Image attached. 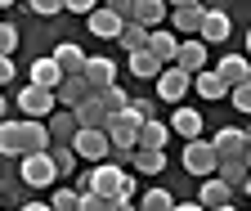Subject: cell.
I'll return each instance as SVG.
<instances>
[{
	"mask_svg": "<svg viewBox=\"0 0 251 211\" xmlns=\"http://www.w3.org/2000/svg\"><path fill=\"white\" fill-rule=\"evenodd\" d=\"M108 144L117 148V153L126 158V162H130L135 158V148H139V122H135V117L130 112H117V117H108Z\"/></svg>",
	"mask_w": 251,
	"mask_h": 211,
	"instance_id": "obj_1",
	"label": "cell"
},
{
	"mask_svg": "<svg viewBox=\"0 0 251 211\" xmlns=\"http://www.w3.org/2000/svg\"><path fill=\"white\" fill-rule=\"evenodd\" d=\"M121 175H126V166H117V162H94V171L81 180V193L117 198V189H121Z\"/></svg>",
	"mask_w": 251,
	"mask_h": 211,
	"instance_id": "obj_2",
	"label": "cell"
},
{
	"mask_svg": "<svg viewBox=\"0 0 251 211\" xmlns=\"http://www.w3.org/2000/svg\"><path fill=\"white\" fill-rule=\"evenodd\" d=\"M54 90H41V85H23L18 90V112H23V122H50V112H54Z\"/></svg>",
	"mask_w": 251,
	"mask_h": 211,
	"instance_id": "obj_3",
	"label": "cell"
},
{
	"mask_svg": "<svg viewBox=\"0 0 251 211\" xmlns=\"http://www.w3.org/2000/svg\"><path fill=\"white\" fill-rule=\"evenodd\" d=\"M215 166H220V158H215L211 139H188V144H184V171L193 175V180L215 175Z\"/></svg>",
	"mask_w": 251,
	"mask_h": 211,
	"instance_id": "obj_4",
	"label": "cell"
},
{
	"mask_svg": "<svg viewBox=\"0 0 251 211\" xmlns=\"http://www.w3.org/2000/svg\"><path fill=\"white\" fill-rule=\"evenodd\" d=\"M18 175H23V185H31V189H45V185H54V158L50 153H27L23 158V166H18Z\"/></svg>",
	"mask_w": 251,
	"mask_h": 211,
	"instance_id": "obj_5",
	"label": "cell"
},
{
	"mask_svg": "<svg viewBox=\"0 0 251 211\" xmlns=\"http://www.w3.org/2000/svg\"><path fill=\"white\" fill-rule=\"evenodd\" d=\"M188 90H193V77H188L184 68H162V77H157V95H162V104H179Z\"/></svg>",
	"mask_w": 251,
	"mask_h": 211,
	"instance_id": "obj_6",
	"label": "cell"
},
{
	"mask_svg": "<svg viewBox=\"0 0 251 211\" xmlns=\"http://www.w3.org/2000/svg\"><path fill=\"white\" fill-rule=\"evenodd\" d=\"M72 112H76V126H81V131H103V126H108V108H103V99H99V90H90Z\"/></svg>",
	"mask_w": 251,
	"mask_h": 211,
	"instance_id": "obj_7",
	"label": "cell"
},
{
	"mask_svg": "<svg viewBox=\"0 0 251 211\" xmlns=\"http://www.w3.org/2000/svg\"><path fill=\"white\" fill-rule=\"evenodd\" d=\"M72 148H76V158H85V162H103V158L112 153V144H108V131H76Z\"/></svg>",
	"mask_w": 251,
	"mask_h": 211,
	"instance_id": "obj_8",
	"label": "cell"
},
{
	"mask_svg": "<svg viewBox=\"0 0 251 211\" xmlns=\"http://www.w3.org/2000/svg\"><path fill=\"white\" fill-rule=\"evenodd\" d=\"M81 77H85L90 90H108V85H117V63H112V58H103V54H94V58H85Z\"/></svg>",
	"mask_w": 251,
	"mask_h": 211,
	"instance_id": "obj_9",
	"label": "cell"
},
{
	"mask_svg": "<svg viewBox=\"0 0 251 211\" xmlns=\"http://www.w3.org/2000/svg\"><path fill=\"white\" fill-rule=\"evenodd\" d=\"M148 54H152L162 68H171V63H175V54H179V36L171 32V27H157V32L148 36Z\"/></svg>",
	"mask_w": 251,
	"mask_h": 211,
	"instance_id": "obj_10",
	"label": "cell"
},
{
	"mask_svg": "<svg viewBox=\"0 0 251 211\" xmlns=\"http://www.w3.org/2000/svg\"><path fill=\"white\" fill-rule=\"evenodd\" d=\"M229 32H233L229 14H225V9H206V18H202V32H198V41H202V45H220V41H229Z\"/></svg>",
	"mask_w": 251,
	"mask_h": 211,
	"instance_id": "obj_11",
	"label": "cell"
},
{
	"mask_svg": "<svg viewBox=\"0 0 251 211\" xmlns=\"http://www.w3.org/2000/svg\"><path fill=\"white\" fill-rule=\"evenodd\" d=\"M18 144H23V158L27 153H50V126L45 122H18Z\"/></svg>",
	"mask_w": 251,
	"mask_h": 211,
	"instance_id": "obj_12",
	"label": "cell"
},
{
	"mask_svg": "<svg viewBox=\"0 0 251 211\" xmlns=\"http://www.w3.org/2000/svg\"><path fill=\"white\" fill-rule=\"evenodd\" d=\"M175 68H184L188 77H198V72L206 68V45H202L198 36H188V41H179V54H175Z\"/></svg>",
	"mask_w": 251,
	"mask_h": 211,
	"instance_id": "obj_13",
	"label": "cell"
},
{
	"mask_svg": "<svg viewBox=\"0 0 251 211\" xmlns=\"http://www.w3.org/2000/svg\"><path fill=\"white\" fill-rule=\"evenodd\" d=\"M45 126H50V139H54V144H72V139H76V131H81L72 108H54Z\"/></svg>",
	"mask_w": 251,
	"mask_h": 211,
	"instance_id": "obj_14",
	"label": "cell"
},
{
	"mask_svg": "<svg viewBox=\"0 0 251 211\" xmlns=\"http://www.w3.org/2000/svg\"><path fill=\"white\" fill-rule=\"evenodd\" d=\"M171 135H179V139H198V135H202V112L188 108V104H179L175 117H171Z\"/></svg>",
	"mask_w": 251,
	"mask_h": 211,
	"instance_id": "obj_15",
	"label": "cell"
},
{
	"mask_svg": "<svg viewBox=\"0 0 251 211\" xmlns=\"http://www.w3.org/2000/svg\"><path fill=\"white\" fill-rule=\"evenodd\" d=\"M27 85H41V90H58L63 85V68L54 63V54H45V58L31 63V81Z\"/></svg>",
	"mask_w": 251,
	"mask_h": 211,
	"instance_id": "obj_16",
	"label": "cell"
},
{
	"mask_svg": "<svg viewBox=\"0 0 251 211\" xmlns=\"http://www.w3.org/2000/svg\"><path fill=\"white\" fill-rule=\"evenodd\" d=\"M171 18V9H166V0H135V23L139 27H148V32H157Z\"/></svg>",
	"mask_w": 251,
	"mask_h": 211,
	"instance_id": "obj_17",
	"label": "cell"
},
{
	"mask_svg": "<svg viewBox=\"0 0 251 211\" xmlns=\"http://www.w3.org/2000/svg\"><path fill=\"white\" fill-rule=\"evenodd\" d=\"M211 148H215V158H242V148H247V131L225 126V131L211 139Z\"/></svg>",
	"mask_w": 251,
	"mask_h": 211,
	"instance_id": "obj_18",
	"label": "cell"
},
{
	"mask_svg": "<svg viewBox=\"0 0 251 211\" xmlns=\"http://www.w3.org/2000/svg\"><path fill=\"white\" fill-rule=\"evenodd\" d=\"M198 202H202L206 211H215V207H225V202H233V189L225 185V180H215V175H206V180H202V189H198Z\"/></svg>",
	"mask_w": 251,
	"mask_h": 211,
	"instance_id": "obj_19",
	"label": "cell"
},
{
	"mask_svg": "<svg viewBox=\"0 0 251 211\" xmlns=\"http://www.w3.org/2000/svg\"><path fill=\"white\" fill-rule=\"evenodd\" d=\"M85 95H90V85H85V77L76 72V77H63V85L54 90V104H58V108H76Z\"/></svg>",
	"mask_w": 251,
	"mask_h": 211,
	"instance_id": "obj_20",
	"label": "cell"
},
{
	"mask_svg": "<svg viewBox=\"0 0 251 211\" xmlns=\"http://www.w3.org/2000/svg\"><path fill=\"white\" fill-rule=\"evenodd\" d=\"M202 18H206V9H202V5H188V9H171V32L198 36V32H202Z\"/></svg>",
	"mask_w": 251,
	"mask_h": 211,
	"instance_id": "obj_21",
	"label": "cell"
},
{
	"mask_svg": "<svg viewBox=\"0 0 251 211\" xmlns=\"http://www.w3.org/2000/svg\"><path fill=\"white\" fill-rule=\"evenodd\" d=\"M193 90H198V95H202V99H211V104L229 95V85H225V77H220L215 68H202V72L193 77Z\"/></svg>",
	"mask_w": 251,
	"mask_h": 211,
	"instance_id": "obj_22",
	"label": "cell"
},
{
	"mask_svg": "<svg viewBox=\"0 0 251 211\" xmlns=\"http://www.w3.org/2000/svg\"><path fill=\"white\" fill-rule=\"evenodd\" d=\"M220 77H225V85L233 90V85H247L251 81V63H247V58L242 54H229V58H220V68H215Z\"/></svg>",
	"mask_w": 251,
	"mask_h": 211,
	"instance_id": "obj_23",
	"label": "cell"
},
{
	"mask_svg": "<svg viewBox=\"0 0 251 211\" xmlns=\"http://www.w3.org/2000/svg\"><path fill=\"white\" fill-rule=\"evenodd\" d=\"M121 27H126V23H121L108 5L90 14V32H94V36H103V41H117V36H121Z\"/></svg>",
	"mask_w": 251,
	"mask_h": 211,
	"instance_id": "obj_24",
	"label": "cell"
},
{
	"mask_svg": "<svg viewBox=\"0 0 251 211\" xmlns=\"http://www.w3.org/2000/svg\"><path fill=\"white\" fill-rule=\"evenodd\" d=\"M247 175H251V166H247L242 158H220V166H215V180H225L229 189H242Z\"/></svg>",
	"mask_w": 251,
	"mask_h": 211,
	"instance_id": "obj_25",
	"label": "cell"
},
{
	"mask_svg": "<svg viewBox=\"0 0 251 211\" xmlns=\"http://www.w3.org/2000/svg\"><path fill=\"white\" fill-rule=\"evenodd\" d=\"M54 63L63 68V77H76V72L85 68V50H81V45H72V41H63V45L54 50Z\"/></svg>",
	"mask_w": 251,
	"mask_h": 211,
	"instance_id": "obj_26",
	"label": "cell"
},
{
	"mask_svg": "<svg viewBox=\"0 0 251 211\" xmlns=\"http://www.w3.org/2000/svg\"><path fill=\"white\" fill-rule=\"evenodd\" d=\"M126 68H130V77H139V81H157V77H162V63H157L148 50L126 54Z\"/></svg>",
	"mask_w": 251,
	"mask_h": 211,
	"instance_id": "obj_27",
	"label": "cell"
},
{
	"mask_svg": "<svg viewBox=\"0 0 251 211\" xmlns=\"http://www.w3.org/2000/svg\"><path fill=\"white\" fill-rule=\"evenodd\" d=\"M130 166H135L139 175H162V171H166V153H162V148H135Z\"/></svg>",
	"mask_w": 251,
	"mask_h": 211,
	"instance_id": "obj_28",
	"label": "cell"
},
{
	"mask_svg": "<svg viewBox=\"0 0 251 211\" xmlns=\"http://www.w3.org/2000/svg\"><path fill=\"white\" fill-rule=\"evenodd\" d=\"M166 139H171V126L157 122V117L139 126V148H162V153H166Z\"/></svg>",
	"mask_w": 251,
	"mask_h": 211,
	"instance_id": "obj_29",
	"label": "cell"
},
{
	"mask_svg": "<svg viewBox=\"0 0 251 211\" xmlns=\"http://www.w3.org/2000/svg\"><path fill=\"white\" fill-rule=\"evenodd\" d=\"M148 36H152V32H148V27H139V23L130 18V23H126V27H121V36H117V41L126 45V54H139V50H148Z\"/></svg>",
	"mask_w": 251,
	"mask_h": 211,
	"instance_id": "obj_30",
	"label": "cell"
},
{
	"mask_svg": "<svg viewBox=\"0 0 251 211\" xmlns=\"http://www.w3.org/2000/svg\"><path fill=\"white\" fill-rule=\"evenodd\" d=\"M0 158H23V144H18V122H0Z\"/></svg>",
	"mask_w": 251,
	"mask_h": 211,
	"instance_id": "obj_31",
	"label": "cell"
},
{
	"mask_svg": "<svg viewBox=\"0 0 251 211\" xmlns=\"http://www.w3.org/2000/svg\"><path fill=\"white\" fill-rule=\"evenodd\" d=\"M139 211H175V198H171L166 189H148V193L139 198Z\"/></svg>",
	"mask_w": 251,
	"mask_h": 211,
	"instance_id": "obj_32",
	"label": "cell"
},
{
	"mask_svg": "<svg viewBox=\"0 0 251 211\" xmlns=\"http://www.w3.org/2000/svg\"><path fill=\"white\" fill-rule=\"evenodd\" d=\"M50 158H54V171H58V175H72V166H76V148H72V144H54Z\"/></svg>",
	"mask_w": 251,
	"mask_h": 211,
	"instance_id": "obj_33",
	"label": "cell"
},
{
	"mask_svg": "<svg viewBox=\"0 0 251 211\" xmlns=\"http://www.w3.org/2000/svg\"><path fill=\"white\" fill-rule=\"evenodd\" d=\"M99 99H103V108H108V117H117V112H126V104H130V95H126L121 85H108V90H99Z\"/></svg>",
	"mask_w": 251,
	"mask_h": 211,
	"instance_id": "obj_34",
	"label": "cell"
},
{
	"mask_svg": "<svg viewBox=\"0 0 251 211\" xmlns=\"http://www.w3.org/2000/svg\"><path fill=\"white\" fill-rule=\"evenodd\" d=\"M50 207H54V211H76V207H81V189H58Z\"/></svg>",
	"mask_w": 251,
	"mask_h": 211,
	"instance_id": "obj_35",
	"label": "cell"
},
{
	"mask_svg": "<svg viewBox=\"0 0 251 211\" xmlns=\"http://www.w3.org/2000/svg\"><path fill=\"white\" fill-rule=\"evenodd\" d=\"M126 112H130V117H135L139 126H144V122H152V117H157V112H152V99H130V104H126Z\"/></svg>",
	"mask_w": 251,
	"mask_h": 211,
	"instance_id": "obj_36",
	"label": "cell"
},
{
	"mask_svg": "<svg viewBox=\"0 0 251 211\" xmlns=\"http://www.w3.org/2000/svg\"><path fill=\"white\" fill-rule=\"evenodd\" d=\"M18 50V23H0V54Z\"/></svg>",
	"mask_w": 251,
	"mask_h": 211,
	"instance_id": "obj_37",
	"label": "cell"
},
{
	"mask_svg": "<svg viewBox=\"0 0 251 211\" xmlns=\"http://www.w3.org/2000/svg\"><path fill=\"white\" fill-rule=\"evenodd\" d=\"M117 198H99V193H81V207L76 211H112Z\"/></svg>",
	"mask_w": 251,
	"mask_h": 211,
	"instance_id": "obj_38",
	"label": "cell"
},
{
	"mask_svg": "<svg viewBox=\"0 0 251 211\" xmlns=\"http://www.w3.org/2000/svg\"><path fill=\"white\" fill-rule=\"evenodd\" d=\"M27 9L41 14V18H50V14H63V0H27Z\"/></svg>",
	"mask_w": 251,
	"mask_h": 211,
	"instance_id": "obj_39",
	"label": "cell"
},
{
	"mask_svg": "<svg viewBox=\"0 0 251 211\" xmlns=\"http://www.w3.org/2000/svg\"><path fill=\"white\" fill-rule=\"evenodd\" d=\"M229 95H233V108H238V112H251V81H247V85H233Z\"/></svg>",
	"mask_w": 251,
	"mask_h": 211,
	"instance_id": "obj_40",
	"label": "cell"
},
{
	"mask_svg": "<svg viewBox=\"0 0 251 211\" xmlns=\"http://www.w3.org/2000/svg\"><path fill=\"white\" fill-rule=\"evenodd\" d=\"M103 5H108L121 23H130V18H135V0H103Z\"/></svg>",
	"mask_w": 251,
	"mask_h": 211,
	"instance_id": "obj_41",
	"label": "cell"
},
{
	"mask_svg": "<svg viewBox=\"0 0 251 211\" xmlns=\"http://www.w3.org/2000/svg\"><path fill=\"white\" fill-rule=\"evenodd\" d=\"M63 9H72V14H94V9H99V0H63Z\"/></svg>",
	"mask_w": 251,
	"mask_h": 211,
	"instance_id": "obj_42",
	"label": "cell"
},
{
	"mask_svg": "<svg viewBox=\"0 0 251 211\" xmlns=\"http://www.w3.org/2000/svg\"><path fill=\"white\" fill-rule=\"evenodd\" d=\"M14 81V54H0V85Z\"/></svg>",
	"mask_w": 251,
	"mask_h": 211,
	"instance_id": "obj_43",
	"label": "cell"
},
{
	"mask_svg": "<svg viewBox=\"0 0 251 211\" xmlns=\"http://www.w3.org/2000/svg\"><path fill=\"white\" fill-rule=\"evenodd\" d=\"M117 198H135V175H121V189H117Z\"/></svg>",
	"mask_w": 251,
	"mask_h": 211,
	"instance_id": "obj_44",
	"label": "cell"
},
{
	"mask_svg": "<svg viewBox=\"0 0 251 211\" xmlns=\"http://www.w3.org/2000/svg\"><path fill=\"white\" fill-rule=\"evenodd\" d=\"M112 211H139V207H135L130 198H117V202H112Z\"/></svg>",
	"mask_w": 251,
	"mask_h": 211,
	"instance_id": "obj_45",
	"label": "cell"
},
{
	"mask_svg": "<svg viewBox=\"0 0 251 211\" xmlns=\"http://www.w3.org/2000/svg\"><path fill=\"white\" fill-rule=\"evenodd\" d=\"M188 5H202V0H166V9H188Z\"/></svg>",
	"mask_w": 251,
	"mask_h": 211,
	"instance_id": "obj_46",
	"label": "cell"
},
{
	"mask_svg": "<svg viewBox=\"0 0 251 211\" xmlns=\"http://www.w3.org/2000/svg\"><path fill=\"white\" fill-rule=\"evenodd\" d=\"M175 211H206L202 202H175Z\"/></svg>",
	"mask_w": 251,
	"mask_h": 211,
	"instance_id": "obj_47",
	"label": "cell"
},
{
	"mask_svg": "<svg viewBox=\"0 0 251 211\" xmlns=\"http://www.w3.org/2000/svg\"><path fill=\"white\" fill-rule=\"evenodd\" d=\"M23 211H54V207H50V202H27Z\"/></svg>",
	"mask_w": 251,
	"mask_h": 211,
	"instance_id": "obj_48",
	"label": "cell"
},
{
	"mask_svg": "<svg viewBox=\"0 0 251 211\" xmlns=\"http://www.w3.org/2000/svg\"><path fill=\"white\" fill-rule=\"evenodd\" d=\"M242 162L251 166V131H247V148H242Z\"/></svg>",
	"mask_w": 251,
	"mask_h": 211,
	"instance_id": "obj_49",
	"label": "cell"
},
{
	"mask_svg": "<svg viewBox=\"0 0 251 211\" xmlns=\"http://www.w3.org/2000/svg\"><path fill=\"white\" fill-rule=\"evenodd\" d=\"M5 112H9V104H5V95H0V122H5Z\"/></svg>",
	"mask_w": 251,
	"mask_h": 211,
	"instance_id": "obj_50",
	"label": "cell"
},
{
	"mask_svg": "<svg viewBox=\"0 0 251 211\" xmlns=\"http://www.w3.org/2000/svg\"><path fill=\"white\" fill-rule=\"evenodd\" d=\"M215 211H238V207H233V202H225V207H215Z\"/></svg>",
	"mask_w": 251,
	"mask_h": 211,
	"instance_id": "obj_51",
	"label": "cell"
},
{
	"mask_svg": "<svg viewBox=\"0 0 251 211\" xmlns=\"http://www.w3.org/2000/svg\"><path fill=\"white\" fill-rule=\"evenodd\" d=\"M242 189H247V193H251V175H247V185H242Z\"/></svg>",
	"mask_w": 251,
	"mask_h": 211,
	"instance_id": "obj_52",
	"label": "cell"
},
{
	"mask_svg": "<svg viewBox=\"0 0 251 211\" xmlns=\"http://www.w3.org/2000/svg\"><path fill=\"white\" fill-rule=\"evenodd\" d=\"M247 54H251V32H247Z\"/></svg>",
	"mask_w": 251,
	"mask_h": 211,
	"instance_id": "obj_53",
	"label": "cell"
},
{
	"mask_svg": "<svg viewBox=\"0 0 251 211\" xmlns=\"http://www.w3.org/2000/svg\"><path fill=\"white\" fill-rule=\"evenodd\" d=\"M5 5H14V0H0V9H5Z\"/></svg>",
	"mask_w": 251,
	"mask_h": 211,
	"instance_id": "obj_54",
	"label": "cell"
},
{
	"mask_svg": "<svg viewBox=\"0 0 251 211\" xmlns=\"http://www.w3.org/2000/svg\"><path fill=\"white\" fill-rule=\"evenodd\" d=\"M0 211H5V202H0Z\"/></svg>",
	"mask_w": 251,
	"mask_h": 211,
	"instance_id": "obj_55",
	"label": "cell"
}]
</instances>
